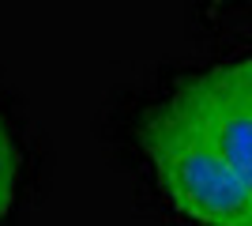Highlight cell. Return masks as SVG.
I'll use <instances>...</instances> for the list:
<instances>
[{"mask_svg":"<svg viewBox=\"0 0 252 226\" xmlns=\"http://www.w3.org/2000/svg\"><path fill=\"white\" fill-rule=\"evenodd\" d=\"M139 143L162 196L192 226H252V193L222 151L173 102L143 117Z\"/></svg>","mask_w":252,"mask_h":226,"instance_id":"cell-1","label":"cell"},{"mask_svg":"<svg viewBox=\"0 0 252 226\" xmlns=\"http://www.w3.org/2000/svg\"><path fill=\"white\" fill-rule=\"evenodd\" d=\"M169 102L189 121L200 125L222 159L233 166V173L252 193V109L230 95V87L219 79V72H203L192 79H181L169 91Z\"/></svg>","mask_w":252,"mask_h":226,"instance_id":"cell-2","label":"cell"},{"mask_svg":"<svg viewBox=\"0 0 252 226\" xmlns=\"http://www.w3.org/2000/svg\"><path fill=\"white\" fill-rule=\"evenodd\" d=\"M34 181V151L31 140L8 102L0 98V226H15Z\"/></svg>","mask_w":252,"mask_h":226,"instance_id":"cell-3","label":"cell"},{"mask_svg":"<svg viewBox=\"0 0 252 226\" xmlns=\"http://www.w3.org/2000/svg\"><path fill=\"white\" fill-rule=\"evenodd\" d=\"M215 72H219L222 83L230 87V95L252 109V53L241 57V61H233V65H226V68H215Z\"/></svg>","mask_w":252,"mask_h":226,"instance_id":"cell-4","label":"cell"}]
</instances>
